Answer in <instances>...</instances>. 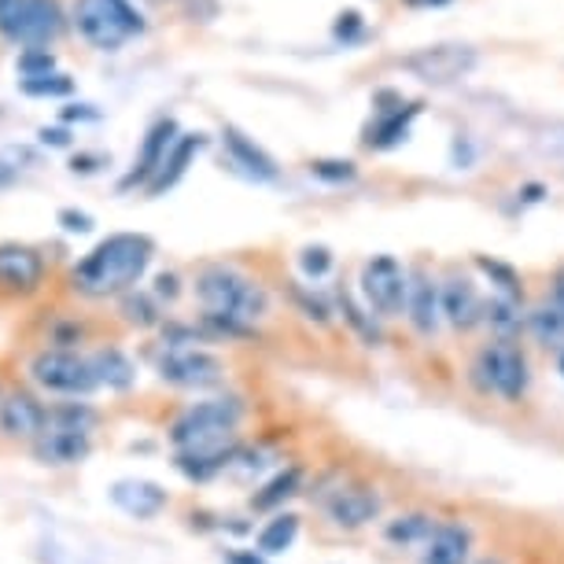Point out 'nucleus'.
I'll return each mask as SVG.
<instances>
[{
  "label": "nucleus",
  "instance_id": "f257e3e1",
  "mask_svg": "<svg viewBox=\"0 0 564 564\" xmlns=\"http://www.w3.org/2000/svg\"><path fill=\"white\" fill-rule=\"evenodd\" d=\"M155 259V240L144 232H111L100 240L85 259L74 265L70 281L82 295L108 300V295H126L137 289V281L148 273Z\"/></svg>",
  "mask_w": 564,
  "mask_h": 564
},
{
  "label": "nucleus",
  "instance_id": "f03ea898",
  "mask_svg": "<svg viewBox=\"0 0 564 564\" xmlns=\"http://www.w3.org/2000/svg\"><path fill=\"white\" fill-rule=\"evenodd\" d=\"M196 300L199 317H226V322L259 325L270 314V292L259 281H251L248 273L232 270V265H204L196 273Z\"/></svg>",
  "mask_w": 564,
  "mask_h": 564
},
{
  "label": "nucleus",
  "instance_id": "7ed1b4c3",
  "mask_svg": "<svg viewBox=\"0 0 564 564\" xmlns=\"http://www.w3.org/2000/svg\"><path fill=\"white\" fill-rule=\"evenodd\" d=\"M240 421H243V399L218 395L181 410L166 435L174 443V451H199V446H218L237 440Z\"/></svg>",
  "mask_w": 564,
  "mask_h": 564
},
{
  "label": "nucleus",
  "instance_id": "20e7f679",
  "mask_svg": "<svg viewBox=\"0 0 564 564\" xmlns=\"http://www.w3.org/2000/svg\"><path fill=\"white\" fill-rule=\"evenodd\" d=\"M74 26L100 52H119L130 37H141L148 23L130 0H78Z\"/></svg>",
  "mask_w": 564,
  "mask_h": 564
},
{
  "label": "nucleus",
  "instance_id": "39448f33",
  "mask_svg": "<svg viewBox=\"0 0 564 564\" xmlns=\"http://www.w3.org/2000/svg\"><path fill=\"white\" fill-rule=\"evenodd\" d=\"M473 380L484 395H498L506 402H520L531 388V366L520 344L495 339L473 361Z\"/></svg>",
  "mask_w": 564,
  "mask_h": 564
},
{
  "label": "nucleus",
  "instance_id": "423d86ee",
  "mask_svg": "<svg viewBox=\"0 0 564 564\" xmlns=\"http://www.w3.org/2000/svg\"><path fill=\"white\" fill-rule=\"evenodd\" d=\"M361 303L377 317H402L410 295V270L395 254H372L361 262Z\"/></svg>",
  "mask_w": 564,
  "mask_h": 564
},
{
  "label": "nucleus",
  "instance_id": "0eeeda50",
  "mask_svg": "<svg viewBox=\"0 0 564 564\" xmlns=\"http://www.w3.org/2000/svg\"><path fill=\"white\" fill-rule=\"evenodd\" d=\"M476 63H480V52L473 45H462V41H440V45H424L417 52H410V56H402L399 67L413 74L417 82L443 89V85L465 82L468 74L476 70Z\"/></svg>",
  "mask_w": 564,
  "mask_h": 564
},
{
  "label": "nucleus",
  "instance_id": "6e6552de",
  "mask_svg": "<svg viewBox=\"0 0 564 564\" xmlns=\"http://www.w3.org/2000/svg\"><path fill=\"white\" fill-rule=\"evenodd\" d=\"M424 104L421 100H402V93L395 89H380L372 93V119L361 130V144L369 152H391V148L406 144L413 122L421 119Z\"/></svg>",
  "mask_w": 564,
  "mask_h": 564
},
{
  "label": "nucleus",
  "instance_id": "1a4fd4ad",
  "mask_svg": "<svg viewBox=\"0 0 564 564\" xmlns=\"http://www.w3.org/2000/svg\"><path fill=\"white\" fill-rule=\"evenodd\" d=\"M0 34L15 45L41 48L63 34L56 0H0Z\"/></svg>",
  "mask_w": 564,
  "mask_h": 564
},
{
  "label": "nucleus",
  "instance_id": "9d476101",
  "mask_svg": "<svg viewBox=\"0 0 564 564\" xmlns=\"http://www.w3.org/2000/svg\"><path fill=\"white\" fill-rule=\"evenodd\" d=\"M30 377H34L37 388L56 391V395H70V399H85L89 391H97V372H93V361L82 358L78 350H59V347H45L30 358Z\"/></svg>",
  "mask_w": 564,
  "mask_h": 564
},
{
  "label": "nucleus",
  "instance_id": "9b49d317",
  "mask_svg": "<svg viewBox=\"0 0 564 564\" xmlns=\"http://www.w3.org/2000/svg\"><path fill=\"white\" fill-rule=\"evenodd\" d=\"M159 377H163V384L204 391V388L221 384L226 366H221L218 355H210L204 347H181V350H166V355L159 358Z\"/></svg>",
  "mask_w": 564,
  "mask_h": 564
},
{
  "label": "nucleus",
  "instance_id": "f8f14e48",
  "mask_svg": "<svg viewBox=\"0 0 564 564\" xmlns=\"http://www.w3.org/2000/svg\"><path fill=\"white\" fill-rule=\"evenodd\" d=\"M177 137H181L177 119H170V115H166V119H155L152 130L144 133L141 152H137L133 166L126 170V177L119 181V193H133V188H148V185H152L155 170L163 166V159H166L170 148H174Z\"/></svg>",
  "mask_w": 564,
  "mask_h": 564
},
{
  "label": "nucleus",
  "instance_id": "ddd939ff",
  "mask_svg": "<svg viewBox=\"0 0 564 564\" xmlns=\"http://www.w3.org/2000/svg\"><path fill=\"white\" fill-rule=\"evenodd\" d=\"M384 509V498H380L377 487H366V484H339L333 495L325 498V513L333 520L336 528L344 531H358L372 524Z\"/></svg>",
  "mask_w": 564,
  "mask_h": 564
},
{
  "label": "nucleus",
  "instance_id": "4468645a",
  "mask_svg": "<svg viewBox=\"0 0 564 564\" xmlns=\"http://www.w3.org/2000/svg\"><path fill=\"white\" fill-rule=\"evenodd\" d=\"M45 281V259L30 243H0V289L30 295Z\"/></svg>",
  "mask_w": 564,
  "mask_h": 564
},
{
  "label": "nucleus",
  "instance_id": "2eb2a0df",
  "mask_svg": "<svg viewBox=\"0 0 564 564\" xmlns=\"http://www.w3.org/2000/svg\"><path fill=\"white\" fill-rule=\"evenodd\" d=\"M406 322L410 328L417 333L421 339H432L440 333V322H443V303H440V281L417 265L410 273V295H406Z\"/></svg>",
  "mask_w": 564,
  "mask_h": 564
},
{
  "label": "nucleus",
  "instance_id": "dca6fc26",
  "mask_svg": "<svg viewBox=\"0 0 564 564\" xmlns=\"http://www.w3.org/2000/svg\"><path fill=\"white\" fill-rule=\"evenodd\" d=\"M48 429V410L30 391H8L0 395V435L34 443Z\"/></svg>",
  "mask_w": 564,
  "mask_h": 564
},
{
  "label": "nucleus",
  "instance_id": "f3484780",
  "mask_svg": "<svg viewBox=\"0 0 564 564\" xmlns=\"http://www.w3.org/2000/svg\"><path fill=\"white\" fill-rule=\"evenodd\" d=\"M440 303H443V322L457 328V333H468V328L484 325V300L476 292L473 281L465 276H446L440 281Z\"/></svg>",
  "mask_w": 564,
  "mask_h": 564
},
{
  "label": "nucleus",
  "instance_id": "a211bd4d",
  "mask_svg": "<svg viewBox=\"0 0 564 564\" xmlns=\"http://www.w3.org/2000/svg\"><path fill=\"white\" fill-rule=\"evenodd\" d=\"M221 148H226L229 163L237 166L243 177H251V181H276L281 177L276 159L265 152L262 144H254L243 130H237V126H221Z\"/></svg>",
  "mask_w": 564,
  "mask_h": 564
},
{
  "label": "nucleus",
  "instance_id": "6ab92c4d",
  "mask_svg": "<svg viewBox=\"0 0 564 564\" xmlns=\"http://www.w3.org/2000/svg\"><path fill=\"white\" fill-rule=\"evenodd\" d=\"M237 454H240V443L229 440V443H218V446H199V451H177L174 465L185 480L207 484V480H215L218 473H226V468L237 462Z\"/></svg>",
  "mask_w": 564,
  "mask_h": 564
},
{
  "label": "nucleus",
  "instance_id": "aec40b11",
  "mask_svg": "<svg viewBox=\"0 0 564 564\" xmlns=\"http://www.w3.org/2000/svg\"><path fill=\"white\" fill-rule=\"evenodd\" d=\"M93 454V435L89 432H70V429H45L34 440V457L41 465H78Z\"/></svg>",
  "mask_w": 564,
  "mask_h": 564
},
{
  "label": "nucleus",
  "instance_id": "412c9836",
  "mask_svg": "<svg viewBox=\"0 0 564 564\" xmlns=\"http://www.w3.org/2000/svg\"><path fill=\"white\" fill-rule=\"evenodd\" d=\"M111 502L133 520H152L166 509V491L155 480H115L111 484Z\"/></svg>",
  "mask_w": 564,
  "mask_h": 564
},
{
  "label": "nucleus",
  "instance_id": "4be33fe9",
  "mask_svg": "<svg viewBox=\"0 0 564 564\" xmlns=\"http://www.w3.org/2000/svg\"><path fill=\"white\" fill-rule=\"evenodd\" d=\"M207 148V137L204 133H181L174 148L166 152L163 159V166L155 170V177H152V185H148V196H163L170 193V188L177 185L181 177L188 174V166H193V159L204 152Z\"/></svg>",
  "mask_w": 564,
  "mask_h": 564
},
{
  "label": "nucleus",
  "instance_id": "5701e85b",
  "mask_svg": "<svg viewBox=\"0 0 564 564\" xmlns=\"http://www.w3.org/2000/svg\"><path fill=\"white\" fill-rule=\"evenodd\" d=\"M468 553H473V531L465 524H440L424 542L421 564H468Z\"/></svg>",
  "mask_w": 564,
  "mask_h": 564
},
{
  "label": "nucleus",
  "instance_id": "b1692460",
  "mask_svg": "<svg viewBox=\"0 0 564 564\" xmlns=\"http://www.w3.org/2000/svg\"><path fill=\"white\" fill-rule=\"evenodd\" d=\"M89 361H93V372H97V384L100 388L130 391L137 384V366L130 361V355L119 350V347H100Z\"/></svg>",
  "mask_w": 564,
  "mask_h": 564
},
{
  "label": "nucleus",
  "instance_id": "393cba45",
  "mask_svg": "<svg viewBox=\"0 0 564 564\" xmlns=\"http://www.w3.org/2000/svg\"><path fill=\"white\" fill-rule=\"evenodd\" d=\"M336 311L344 314V322L350 325V333H355L366 347H380V344H384V328H380V317L372 314L366 303H358L347 289H336Z\"/></svg>",
  "mask_w": 564,
  "mask_h": 564
},
{
  "label": "nucleus",
  "instance_id": "a878e982",
  "mask_svg": "<svg viewBox=\"0 0 564 564\" xmlns=\"http://www.w3.org/2000/svg\"><path fill=\"white\" fill-rule=\"evenodd\" d=\"M484 325L491 328L495 339H509V344H517L520 333L528 328V314L524 306L517 300H506V295H491L484 306Z\"/></svg>",
  "mask_w": 564,
  "mask_h": 564
},
{
  "label": "nucleus",
  "instance_id": "bb28decb",
  "mask_svg": "<svg viewBox=\"0 0 564 564\" xmlns=\"http://www.w3.org/2000/svg\"><path fill=\"white\" fill-rule=\"evenodd\" d=\"M300 487H303V468L300 465L281 468L270 484H262L259 491L251 495V509L254 513H273V509H281L289 498L300 495Z\"/></svg>",
  "mask_w": 564,
  "mask_h": 564
},
{
  "label": "nucleus",
  "instance_id": "cd10ccee",
  "mask_svg": "<svg viewBox=\"0 0 564 564\" xmlns=\"http://www.w3.org/2000/svg\"><path fill=\"white\" fill-rule=\"evenodd\" d=\"M435 528H440V520L417 509V513H399L395 520H388L384 539L391 542V546L410 550V546H424V542L435 535Z\"/></svg>",
  "mask_w": 564,
  "mask_h": 564
},
{
  "label": "nucleus",
  "instance_id": "c85d7f7f",
  "mask_svg": "<svg viewBox=\"0 0 564 564\" xmlns=\"http://www.w3.org/2000/svg\"><path fill=\"white\" fill-rule=\"evenodd\" d=\"M295 539H300V517L295 513H276L273 520H265V528L259 531V539H254V553H262V557H281V553H289L295 546Z\"/></svg>",
  "mask_w": 564,
  "mask_h": 564
},
{
  "label": "nucleus",
  "instance_id": "c756f323",
  "mask_svg": "<svg viewBox=\"0 0 564 564\" xmlns=\"http://www.w3.org/2000/svg\"><path fill=\"white\" fill-rule=\"evenodd\" d=\"M528 333H531V339H535L539 347L557 350V355H561V350H564V314L550 300L539 303L535 311H528Z\"/></svg>",
  "mask_w": 564,
  "mask_h": 564
},
{
  "label": "nucleus",
  "instance_id": "7c9ffc66",
  "mask_svg": "<svg viewBox=\"0 0 564 564\" xmlns=\"http://www.w3.org/2000/svg\"><path fill=\"white\" fill-rule=\"evenodd\" d=\"M476 270H480L487 281H491L495 295H506V300H517L524 303V281H520L517 265H509L502 259H495V254H476Z\"/></svg>",
  "mask_w": 564,
  "mask_h": 564
},
{
  "label": "nucleus",
  "instance_id": "2f4dec72",
  "mask_svg": "<svg viewBox=\"0 0 564 564\" xmlns=\"http://www.w3.org/2000/svg\"><path fill=\"white\" fill-rule=\"evenodd\" d=\"M100 421V413L85 402H59L48 410V429H70V432H93Z\"/></svg>",
  "mask_w": 564,
  "mask_h": 564
},
{
  "label": "nucleus",
  "instance_id": "473e14b6",
  "mask_svg": "<svg viewBox=\"0 0 564 564\" xmlns=\"http://www.w3.org/2000/svg\"><path fill=\"white\" fill-rule=\"evenodd\" d=\"M122 314H126V322L137 325V328H152L163 322V311H159V300L152 292H126L122 295Z\"/></svg>",
  "mask_w": 564,
  "mask_h": 564
},
{
  "label": "nucleus",
  "instance_id": "72a5a7b5",
  "mask_svg": "<svg viewBox=\"0 0 564 564\" xmlns=\"http://www.w3.org/2000/svg\"><path fill=\"white\" fill-rule=\"evenodd\" d=\"M292 303L306 322H314V325L333 322V306H328L322 292H314V284H292Z\"/></svg>",
  "mask_w": 564,
  "mask_h": 564
},
{
  "label": "nucleus",
  "instance_id": "f704fd0d",
  "mask_svg": "<svg viewBox=\"0 0 564 564\" xmlns=\"http://www.w3.org/2000/svg\"><path fill=\"white\" fill-rule=\"evenodd\" d=\"M366 37H369V23H366V15H361L358 8H344V12L333 19V41H336V45L355 48Z\"/></svg>",
  "mask_w": 564,
  "mask_h": 564
},
{
  "label": "nucleus",
  "instance_id": "c9c22d12",
  "mask_svg": "<svg viewBox=\"0 0 564 564\" xmlns=\"http://www.w3.org/2000/svg\"><path fill=\"white\" fill-rule=\"evenodd\" d=\"M19 89L26 93V97H37V100H59V97H70L74 93V82L67 74H45V78H23L19 82Z\"/></svg>",
  "mask_w": 564,
  "mask_h": 564
},
{
  "label": "nucleus",
  "instance_id": "e433bc0d",
  "mask_svg": "<svg viewBox=\"0 0 564 564\" xmlns=\"http://www.w3.org/2000/svg\"><path fill=\"white\" fill-rule=\"evenodd\" d=\"M311 177L325 181V185H347V181L358 177V163L355 159H311Z\"/></svg>",
  "mask_w": 564,
  "mask_h": 564
},
{
  "label": "nucleus",
  "instance_id": "4c0bfd02",
  "mask_svg": "<svg viewBox=\"0 0 564 564\" xmlns=\"http://www.w3.org/2000/svg\"><path fill=\"white\" fill-rule=\"evenodd\" d=\"M333 251L325 248V243H306V248L300 251V270L306 281H325L328 273H333Z\"/></svg>",
  "mask_w": 564,
  "mask_h": 564
},
{
  "label": "nucleus",
  "instance_id": "58836bf2",
  "mask_svg": "<svg viewBox=\"0 0 564 564\" xmlns=\"http://www.w3.org/2000/svg\"><path fill=\"white\" fill-rule=\"evenodd\" d=\"M19 74L23 78H45V74H56V56L48 48H26L19 56Z\"/></svg>",
  "mask_w": 564,
  "mask_h": 564
},
{
  "label": "nucleus",
  "instance_id": "ea45409f",
  "mask_svg": "<svg viewBox=\"0 0 564 564\" xmlns=\"http://www.w3.org/2000/svg\"><path fill=\"white\" fill-rule=\"evenodd\" d=\"M82 336H85V328L78 322H56V325H52V333H48L52 347H59V350H74L82 344Z\"/></svg>",
  "mask_w": 564,
  "mask_h": 564
},
{
  "label": "nucleus",
  "instance_id": "a19ab883",
  "mask_svg": "<svg viewBox=\"0 0 564 564\" xmlns=\"http://www.w3.org/2000/svg\"><path fill=\"white\" fill-rule=\"evenodd\" d=\"M473 163H476V144L468 141L465 133H457L451 141V166L454 170H473Z\"/></svg>",
  "mask_w": 564,
  "mask_h": 564
},
{
  "label": "nucleus",
  "instance_id": "79ce46f5",
  "mask_svg": "<svg viewBox=\"0 0 564 564\" xmlns=\"http://www.w3.org/2000/svg\"><path fill=\"white\" fill-rule=\"evenodd\" d=\"M152 295H155L159 303H174L177 295H181V276L174 270H163V273L155 276V292Z\"/></svg>",
  "mask_w": 564,
  "mask_h": 564
},
{
  "label": "nucleus",
  "instance_id": "37998d69",
  "mask_svg": "<svg viewBox=\"0 0 564 564\" xmlns=\"http://www.w3.org/2000/svg\"><path fill=\"white\" fill-rule=\"evenodd\" d=\"M56 221L67 232H93V218L85 215V210H74V207H63L59 215H56Z\"/></svg>",
  "mask_w": 564,
  "mask_h": 564
},
{
  "label": "nucleus",
  "instance_id": "c03bdc74",
  "mask_svg": "<svg viewBox=\"0 0 564 564\" xmlns=\"http://www.w3.org/2000/svg\"><path fill=\"white\" fill-rule=\"evenodd\" d=\"M108 163H111V159L104 152H78L70 159V170H74V174H97V170L108 166Z\"/></svg>",
  "mask_w": 564,
  "mask_h": 564
},
{
  "label": "nucleus",
  "instance_id": "a18cd8bd",
  "mask_svg": "<svg viewBox=\"0 0 564 564\" xmlns=\"http://www.w3.org/2000/svg\"><path fill=\"white\" fill-rule=\"evenodd\" d=\"M59 119H63V122H97V119H100V111L93 108V104H70V108H63Z\"/></svg>",
  "mask_w": 564,
  "mask_h": 564
},
{
  "label": "nucleus",
  "instance_id": "49530a36",
  "mask_svg": "<svg viewBox=\"0 0 564 564\" xmlns=\"http://www.w3.org/2000/svg\"><path fill=\"white\" fill-rule=\"evenodd\" d=\"M37 137H41V144H48V148H70V141H74L70 130H63V126H52V130L45 126Z\"/></svg>",
  "mask_w": 564,
  "mask_h": 564
},
{
  "label": "nucleus",
  "instance_id": "de8ad7c7",
  "mask_svg": "<svg viewBox=\"0 0 564 564\" xmlns=\"http://www.w3.org/2000/svg\"><path fill=\"white\" fill-rule=\"evenodd\" d=\"M546 196H550V188L539 185V181H528V185H520V193H517L520 204H542Z\"/></svg>",
  "mask_w": 564,
  "mask_h": 564
},
{
  "label": "nucleus",
  "instance_id": "09e8293b",
  "mask_svg": "<svg viewBox=\"0 0 564 564\" xmlns=\"http://www.w3.org/2000/svg\"><path fill=\"white\" fill-rule=\"evenodd\" d=\"M550 303L564 314V262H561L557 270H553V276H550Z\"/></svg>",
  "mask_w": 564,
  "mask_h": 564
},
{
  "label": "nucleus",
  "instance_id": "8fccbe9b",
  "mask_svg": "<svg viewBox=\"0 0 564 564\" xmlns=\"http://www.w3.org/2000/svg\"><path fill=\"white\" fill-rule=\"evenodd\" d=\"M4 159H15V163H34V152H30V148H4V152H0V163H4Z\"/></svg>",
  "mask_w": 564,
  "mask_h": 564
},
{
  "label": "nucleus",
  "instance_id": "3c124183",
  "mask_svg": "<svg viewBox=\"0 0 564 564\" xmlns=\"http://www.w3.org/2000/svg\"><path fill=\"white\" fill-rule=\"evenodd\" d=\"M402 4L417 8V12H421V8H446V4H454V0H402Z\"/></svg>",
  "mask_w": 564,
  "mask_h": 564
},
{
  "label": "nucleus",
  "instance_id": "603ef678",
  "mask_svg": "<svg viewBox=\"0 0 564 564\" xmlns=\"http://www.w3.org/2000/svg\"><path fill=\"white\" fill-rule=\"evenodd\" d=\"M229 564H262V553H232Z\"/></svg>",
  "mask_w": 564,
  "mask_h": 564
},
{
  "label": "nucleus",
  "instance_id": "864d4df0",
  "mask_svg": "<svg viewBox=\"0 0 564 564\" xmlns=\"http://www.w3.org/2000/svg\"><path fill=\"white\" fill-rule=\"evenodd\" d=\"M12 181H15L12 170H8V166H0V188H8V185H12Z\"/></svg>",
  "mask_w": 564,
  "mask_h": 564
},
{
  "label": "nucleus",
  "instance_id": "5fc2aeb1",
  "mask_svg": "<svg viewBox=\"0 0 564 564\" xmlns=\"http://www.w3.org/2000/svg\"><path fill=\"white\" fill-rule=\"evenodd\" d=\"M557 372H561V380H564V350L557 355Z\"/></svg>",
  "mask_w": 564,
  "mask_h": 564
},
{
  "label": "nucleus",
  "instance_id": "6e6d98bb",
  "mask_svg": "<svg viewBox=\"0 0 564 564\" xmlns=\"http://www.w3.org/2000/svg\"><path fill=\"white\" fill-rule=\"evenodd\" d=\"M476 564H502V561H498V557H484V561H476Z\"/></svg>",
  "mask_w": 564,
  "mask_h": 564
}]
</instances>
